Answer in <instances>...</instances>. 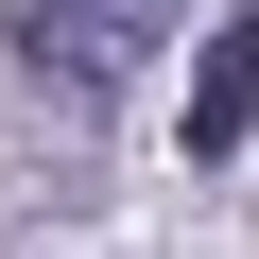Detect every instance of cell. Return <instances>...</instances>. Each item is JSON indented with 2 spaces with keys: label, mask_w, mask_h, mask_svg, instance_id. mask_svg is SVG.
I'll use <instances>...</instances> for the list:
<instances>
[{
  "label": "cell",
  "mask_w": 259,
  "mask_h": 259,
  "mask_svg": "<svg viewBox=\"0 0 259 259\" xmlns=\"http://www.w3.org/2000/svg\"><path fill=\"white\" fill-rule=\"evenodd\" d=\"M156 35H173V0H18V69L69 87V104H104Z\"/></svg>",
  "instance_id": "6da1fadb"
},
{
  "label": "cell",
  "mask_w": 259,
  "mask_h": 259,
  "mask_svg": "<svg viewBox=\"0 0 259 259\" xmlns=\"http://www.w3.org/2000/svg\"><path fill=\"white\" fill-rule=\"evenodd\" d=\"M242 139H259V18H225L190 69V156H242Z\"/></svg>",
  "instance_id": "7a4b0ae2"
}]
</instances>
